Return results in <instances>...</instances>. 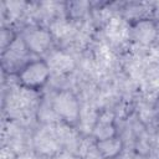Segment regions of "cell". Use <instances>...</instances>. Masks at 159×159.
Segmentation results:
<instances>
[{"label": "cell", "mask_w": 159, "mask_h": 159, "mask_svg": "<svg viewBox=\"0 0 159 159\" xmlns=\"http://www.w3.org/2000/svg\"><path fill=\"white\" fill-rule=\"evenodd\" d=\"M53 111L67 123H76L80 118V106L70 92H61L53 99Z\"/></svg>", "instance_id": "cell-1"}, {"label": "cell", "mask_w": 159, "mask_h": 159, "mask_svg": "<svg viewBox=\"0 0 159 159\" xmlns=\"http://www.w3.org/2000/svg\"><path fill=\"white\" fill-rule=\"evenodd\" d=\"M48 75L50 67L47 63L42 61H34L22 68L20 73V80L26 87L37 88L47 81Z\"/></svg>", "instance_id": "cell-2"}, {"label": "cell", "mask_w": 159, "mask_h": 159, "mask_svg": "<svg viewBox=\"0 0 159 159\" xmlns=\"http://www.w3.org/2000/svg\"><path fill=\"white\" fill-rule=\"evenodd\" d=\"M25 42L30 50L43 52L50 45V34L45 30H32L26 35Z\"/></svg>", "instance_id": "cell-3"}, {"label": "cell", "mask_w": 159, "mask_h": 159, "mask_svg": "<svg viewBox=\"0 0 159 159\" xmlns=\"http://www.w3.org/2000/svg\"><path fill=\"white\" fill-rule=\"evenodd\" d=\"M155 26L152 21H148V20H144V21H139L134 29H133V36L134 39L143 43V45H148L150 43L154 37H155Z\"/></svg>", "instance_id": "cell-4"}, {"label": "cell", "mask_w": 159, "mask_h": 159, "mask_svg": "<svg viewBox=\"0 0 159 159\" xmlns=\"http://www.w3.org/2000/svg\"><path fill=\"white\" fill-rule=\"evenodd\" d=\"M48 67L56 73H65L73 67V61L68 55L63 52H56L51 56L48 61Z\"/></svg>", "instance_id": "cell-5"}, {"label": "cell", "mask_w": 159, "mask_h": 159, "mask_svg": "<svg viewBox=\"0 0 159 159\" xmlns=\"http://www.w3.org/2000/svg\"><path fill=\"white\" fill-rule=\"evenodd\" d=\"M93 133L99 140H104V139L113 137L114 128L112 124V117L108 113H106L101 118H98V120L93 128Z\"/></svg>", "instance_id": "cell-6"}, {"label": "cell", "mask_w": 159, "mask_h": 159, "mask_svg": "<svg viewBox=\"0 0 159 159\" xmlns=\"http://www.w3.org/2000/svg\"><path fill=\"white\" fill-rule=\"evenodd\" d=\"M36 148L42 153H52L57 150V139L53 133L48 130H42L35 139Z\"/></svg>", "instance_id": "cell-7"}, {"label": "cell", "mask_w": 159, "mask_h": 159, "mask_svg": "<svg viewBox=\"0 0 159 159\" xmlns=\"http://www.w3.org/2000/svg\"><path fill=\"white\" fill-rule=\"evenodd\" d=\"M97 149H98V152L102 157L112 159L120 152L122 143H120L119 139L112 137V138H108V139H104V140H99V143L97 145Z\"/></svg>", "instance_id": "cell-8"}, {"label": "cell", "mask_w": 159, "mask_h": 159, "mask_svg": "<svg viewBox=\"0 0 159 159\" xmlns=\"http://www.w3.org/2000/svg\"><path fill=\"white\" fill-rule=\"evenodd\" d=\"M107 35L112 39V41L119 42L127 37L128 30L123 21H120L119 19H113L107 26Z\"/></svg>", "instance_id": "cell-9"}, {"label": "cell", "mask_w": 159, "mask_h": 159, "mask_svg": "<svg viewBox=\"0 0 159 159\" xmlns=\"http://www.w3.org/2000/svg\"><path fill=\"white\" fill-rule=\"evenodd\" d=\"M21 159H32V158H31V157H29V155H25V157H22Z\"/></svg>", "instance_id": "cell-10"}, {"label": "cell", "mask_w": 159, "mask_h": 159, "mask_svg": "<svg viewBox=\"0 0 159 159\" xmlns=\"http://www.w3.org/2000/svg\"><path fill=\"white\" fill-rule=\"evenodd\" d=\"M158 116H159V102H158Z\"/></svg>", "instance_id": "cell-11"}]
</instances>
